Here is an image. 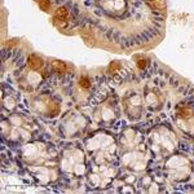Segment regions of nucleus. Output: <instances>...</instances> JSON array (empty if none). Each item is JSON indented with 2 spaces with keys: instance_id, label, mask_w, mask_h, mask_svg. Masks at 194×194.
Masks as SVG:
<instances>
[{
  "instance_id": "4",
  "label": "nucleus",
  "mask_w": 194,
  "mask_h": 194,
  "mask_svg": "<svg viewBox=\"0 0 194 194\" xmlns=\"http://www.w3.org/2000/svg\"><path fill=\"white\" fill-rule=\"evenodd\" d=\"M39 7H40L43 11H48L49 7H51L49 0H40V2H39Z\"/></svg>"
},
{
  "instance_id": "2",
  "label": "nucleus",
  "mask_w": 194,
  "mask_h": 194,
  "mask_svg": "<svg viewBox=\"0 0 194 194\" xmlns=\"http://www.w3.org/2000/svg\"><path fill=\"white\" fill-rule=\"evenodd\" d=\"M52 67L57 72H65L66 71V65L64 64V62H61V61H55L52 64Z\"/></svg>"
},
{
  "instance_id": "6",
  "label": "nucleus",
  "mask_w": 194,
  "mask_h": 194,
  "mask_svg": "<svg viewBox=\"0 0 194 194\" xmlns=\"http://www.w3.org/2000/svg\"><path fill=\"white\" fill-rule=\"evenodd\" d=\"M139 65H140V67H144V66H145V61H140Z\"/></svg>"
},
{
  "instance_id": "1",
  "label": "nucleus",
  "mask_w": 194,
  "mask_h": 194,
  "mask_svg": "<svg viewBox=\"0 0 194 194\" xmlns=\"http://www.w3.org/2000/svg\"><path fill=\"white\" fill-rule=\"evenodd\" d=\"M42 65H43V60L40 57H38L36 55L28 56V66H30L31 69L36 70V69H39V67H42Z\"/></svg>"
},
{
  "instance_id": "5",
  "label": "nucleus",
  "mask_w": 194,
  "mask_h": 194,
  "mask_svg": "<svg viewBox=\"0 0 194 194\" xmlns=\"http://www.w3.org/2000/svg\"><path fill=\"white\" fill-rule=\"evenodd\" d=\"M80 85L84 87V88H88L89 87V80L87 79V78H82L80 79Z\"/></svg>"
},
{
  "instance_id": "3",
  "label": "nucleus",
  "mask_w": 194,
  "mask_h": 194,
  "mask_svg": "<svg viewBox=\"0 0 194 194\" xmlns=\"http://www.w3.org/2000/svg\"><path fill=\"white\" fill-rule=\"evenodd\" d=\"M56 18L60 19H66L67 18V11L65 8H58L56 11Z\"/></svg>"
}]
</instances>
